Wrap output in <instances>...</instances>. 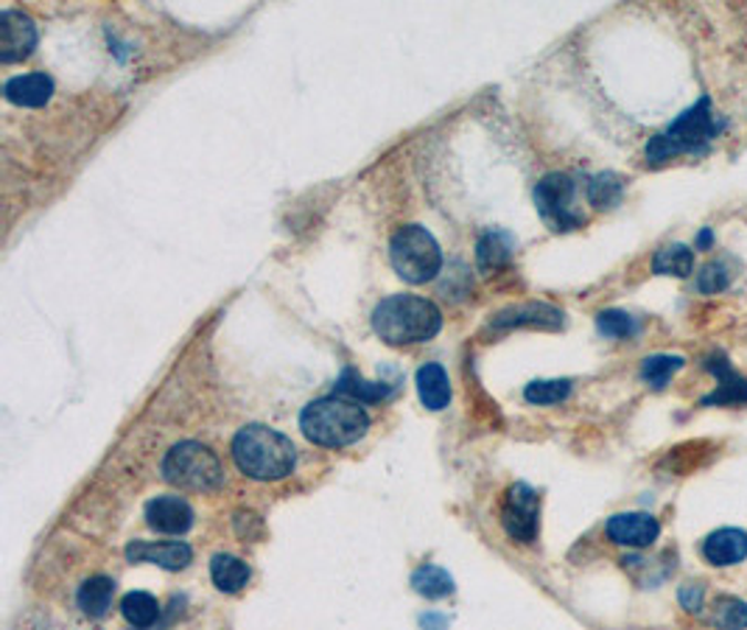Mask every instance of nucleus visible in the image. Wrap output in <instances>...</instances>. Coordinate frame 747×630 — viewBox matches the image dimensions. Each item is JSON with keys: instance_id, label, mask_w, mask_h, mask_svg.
I'll list each match as a JSON object with an SVG mask.
<instances>
[{"instance_id": "3", "label": "nucleus", "mask_w": 747, "mask_h": 630, "mask_svg": "<svg viewBox=\"0 0 747 630\" xmlns=\"http://www.w3.org/2000/svg\"><path fill=\"white\" fill-rule=\"evenodd\" d=\"M299 429L312 443L325 445V449H341L354 445L370 429V414L365 407L350 398H319L312 401L299 414Z\"/></svg>"}, {"instance_id": "4", "label": "nucleus", "mask_w": 747, "mask_h": 630, "mask_svg": "<svg viewBox=\"0 0 747 630\" xmlns=\"http://www.w3.org/2000/svg\"><path fill=\"white\" fill-rule=\"evenodd\" d=\"M725 120L714 113L712 98L703 96L697 104L686 109V113L677 115L666 133L655 135L646 144V160L652 166H661V162L672 160L677 155H688V151H703L712 144L717 135H723Z\"/></svg>"}, {"instance_id": "30", "label": "nucleus", "mask_w": 747, "mask_h": 630, "mask_svg": "<svg viewBox=\"0 0 747 630\" xmlns=\"http://www.w3.org/2000/svg\"><path fill=\"white\" fill-rule=\"evenodd\" d=\"M730 272L723 261H708L706 266H699L697 272V292L703 294H717L723 288H728Z\"/></svg>"}, {"instance_id": "11", "label": "nucleus", "mask_w": 747, "mask_h": 630, "mask_svg": "<svg viewBox=\"0 0 747 630\" xmlns=\"http://www.w3.org/2000/svg\"><path fill=\"white\" fill-rule=\"evenodd\" d=\"M608 538L619 546H633V549H644L652 546L661 535V524L650 513H617L608 518L604 527Z\"/></svg>"}, {"instance_id": "2", "label": "nucleus", "mask_w": 747, "mask_h": 630, "mask_svg": "<svg viewBox=\"0 0 747 630\" xmlns=\"http://www.w3.org/2000/svg\"><path fill=\"white\" fill-rule=\"evenodd\" d=\"M233 460L239 471L250 480L275 482L292 474L297 462V449L286 434L270 427H244L233 438Z\"/></svg>"}, {"instance_id": "32", "label": "nucleus", "mask_w": 747, "mask_h": 630, "mask_svg": "<svg viewBox=\"0 0 747 630\" xmlns=\"http://www.w3.org/2000/svg\"><path fill=\"white\" fill-rule=\"evenodd\" d=\"M697 246L699 250H712L714 246V230L712 228H703L697 233Z\"/></svg>"}, {"instance_id": "13", "label": "nucleus", "mask_w": 747, "mask_h": 630, "mask_svg": "<svg viewBox=\"0 0 747 630\" xmlns=\"http://www.w3.org/2000/svg\"><path fill=\"white\" fill-rule=\"evenodd\" d=\"M708 370L717 376V387L703 398V407H745L747 403V378L730 370L725 356H712L708 359Z\"/></svg>"}, {"instance_id": "20", "label": "nucleus", "mask_w": 747, "mask_h": 630, "mask_svg": "<svg viewBox=\"0 0 747 630\" xmlns=\"http://www.w3.org/2000/svg\"><path fill=\"white\" fill-rule=\"evenodd\" d=\"M336 392L341 398H350L356 403H376L381 398L392 396V387L389 385H376V381H365L356 370H345L336 381Z\"/></svg>"}, {"instance_id": "9", "label": "nucleus", "mask_w": 747, "mask_h": 630, "mask_svg": "<svg viewBox=\"0 0 747 630\" xmlns=\"http://www.w3.org/2000/svg\"><path fill=\"white\" fill-rule=\"evenodd\" d=\"M131 564H155L168 571H182L193 560V549L186 540H131L126 546Z\"/></svg>"}, {"instance_id": "21", "label": "nucleus", "mask_w": 747, "mask_h": 630, "mask_svg": "<svg viewBox=\"0 0 747 630\" xmlns=\"http://www.w3.org/2000/svg\"><path fill=\"white\" fill-rule=\"evenodd\" d=\"M652 272L670 277H688L694 272V252L686 244H666L655 252Z\"/></svg>"}, {"instance_id": "14", "label": "nucleus", "mask_w": 747, "mask_h": 630, "mask_svg": "<svg viewBox=\"0 0 747 630\" xmlns=\"http://www.w3.org/2000/svg\"><path fill=\"white\" fill-rule=\"evenodd\" d=\"M566 323V314L560 308L549 306V303H524V306H513L507 312L498 314L493 319V328H546V330H557L562 328Z\"/></svg>"}, {"instance_id": "24", "label": "nucleus", "mask_w": 747, "mask_h": 630, "mask_svg": "<svg viewBox=\"0 0 747 630\" xmlns=\"http://www.w3.org/2000/svg\"><path fill=\"white\" fill-rule=\"evenodd\" d=\"M624 197V180L613 171H604V175H597L591 182H588V202L599 210L617 208Z\"/></svg>"}, {"instance_id": "22", "label": "nucleus", "mask_w": 747, "mask_h": 630, "mask_svg": "<svg viewBox=\"0 0 747 630\" xmlns=\"http://www.w3.org/2000/svg\"><path fill=\"white\" fill-rule=\"evenodd\" d=\"M120 613L131 628H151L160 617V602L149 595V591H129L120 600Z\"/></svg>"}, {"instance_id": "8", "label": "nucleus", "mask_w": 747, "mask_h": 630, "mask_svg": "<svg viewBox=\"0 0 747 630\" xmlns=\"http://www.w3.org/2000/svg\"><path fill=\"white\" fill-rule=\"evenodd\" d=\"M502 524L507 529L509 538L520 540V544H533L538 538L540 529V496L526 485L518 482L507 491L502 507Z\"/></svg>"}, {"instance_id": "25", "label": "nucleus", "mask_w": 747, "mask_h": 630, "mask_svg": "<svg viewBox=\"0 0 747 630\" xmlns=\"http://www.w3.org/2000/svg\"><path fill=\"white\" fill-rule=\"evenodd\" d=\"M683 365H686L683 356H672V354L646 356L644 365H641V378H644L650 387H655V390H664V387L672 381V376H675L677 370H683Z\"/></svg>"}, {"instance_id": "1", "label": "nucleus", "mask_w": 747, "mask_h": 630, "mask_svg": "<svg viewBox=\"0 0 747 630\" xmlns=\"http://www.w3.org/2000/svg\"><path fill=\"white\" fill-rule=\"evenodd\" d=\"M443 328V312L418 294H392L372 312V330L387 345L429 343Z\"/></svg>"}, {"instance_id": "5", "label": "nucleus", "mask_w": 747, "mask_h": 630, "mask_svg": "<svg viewBox=\"0 0 747 630\" xmlns=\"http://www.w3.org/2000/svg\"><path fill=\"white\" fill-rule=\"evenodd\" d=\"M162 476L173 487L191 493H210L224 482L222 460L197 440L177 443L162 460Z\"/></svg>"}, {"instance_id": "26", "label": "nucleus", "mask_w": 747, "mask_h": 630, "mask_svg": "<svg viewBox=\"0 0 747 630\" xmlns=\"http://www.w3.org/2000/svg\"><path fill=\"white\" fill-rule=\"evenodd\" d=\"M712 624L717 630H747V602L739 597H719L712 608Z\"/></svg>"}, {"instance_id": "12", "label": "nucleus", "mask_w": 747, "mask_h": 630, "mask_svg": "<svg viewBox=\"0 0 747 630\" xmlns=\"http://www.w3.org/2000/svg\"><path fill=\"white\" fill-rule=\"evenodd\" d=\"M146 524L157 533L182 535L193 527V507L180 496H157L146 504Z\"/></svg>"}, {"instance_id": "27", "label": "nucleus", "mask_w": 747, "mask_h": 630, "mask_svg": "<svg viewBox=\"0 0 747 630\" xmlns=\"http://www.w3.org/2000/svg\"><path fill=\"white\" fill-rule=\"evenodd\" d=\"M571 396V381L566 378H551V381H533L526 385L524 398L535 407H555V403L566 401Z\"/></svg>"}, {"instance_id": "28", "label": "nucleus", "mask_w": 747, "mask_h": 630, "mask_svg": "<svg viewBox=\"0 0 747 630\" xmlns=\"http://www.w3.org/2000/svg\"><path fill=\"white\" fill-rule=\"evenodd\" d=\"M509 241L507 235L502 233H487L478 239V246H476V259H478V266L482 270H498V266H504L509 261Z\"/></svg>"}, {"instance_id": "17", "label": "nucleus", "mask_w": 747, "mask_h": 630, "mask_svg": "<svg viewBox=\"0 0 747 630\" xmlns=\"http://www.w3.org/2000/svg\"><path fill=\"white\" fill-rule=\"evenodd\" d=\"M418 396H420V401H423V407L431 409V412H440V409L449 407V401H451L449 372H445L440 365H434V361L420 367Z\"/></svg>"}, {"instance_id": "18", "label": "nucleus", "mask_w": 747, "mask_h": 630, "mask_svg": "<svg viewBox=\"0 0 747 630\" xmlns=\"http://www.w3.org/2000/svg\"><path fill=\"white\" fill-rule=\"evenodd\" d=\"M113 597H115V582L109 577L96 575L91 580H84L82 588H78L76 602L82 608L84 617L91 619H102L107 617V611L113 608Z\"/></svg>"}, {"instance_id": "6", "label": "nucleus", "mask_w": 747, "mask_h": 630, "mask_svg": "<svg viewBox=\"0 0 747 630\" xmlns=\"http://www.w3.org/2000/svg\"><path fill=\"white\" fill-rule=\"evenodd\" d=\"M389 261L403 281L420 286L434 281L436 272L443 270V250L429 230L420 224H407L389 241Z\"/></svg>"}, {"instance_id": "15", "label": "nucleus", "mask_w": 747, "mask_h": 630, "mask_svg": "<svg viewBox=\"0 0 747 630\" xmlns=\"http://www.w3.org/2000/svg\"><path fill=\"white\" fill-rule=\"evenodd\" d=\"M703 558L712 566H736L747 558V533L736 527L717 529L703 540Z\"/></svg>"}, {"instance_id": "7", "label": "nucleus", "mask_w": 747, "mask_h": 630, "mask_svg": "<svg viewBox=\"0 0 747 630\" xmlns=\"http://www.w3.org/2000/svg\"><path fill=\"white\" fill-rule=\"evenodd\" d=\"M535 204L538 213L551 230L557 233H568L586 224V217L575 208V180L568 175H546L535 188Z\"/></svg>"}, {"instance_id": "23", "label": "nucleus", "mask_w": 747, "mask_h": 630, "mask_svg": "<svg viewBox=\"0 0 747 630\" xmlns=\"http://www.w3.org/2000/svg\"><path fill=\"white\" fill-rule=\"evenodd\" d=\"M412 588L420 597L429 600H440V597L454 595V577L440 566H420L412 575Z\"/></svg>"}, {"instance_id": "10", "label": "nucleus", "mask_w": 747, "mask_h": 630, "mask_svg": "<svg viewBox=\"0 0 747 630\" xmlns=\"http://www.w3.org/2000/svg\"><path fill=\"white\" fill-rule=\"evenodd\" d=\"M36 45V25L29 14L7 12L0 14V62H23Z\"/></svg>"}, {"instance_id": "16", "label": "nucleus", "mask_w": 747, "mask_h": 630, "mask_svg": "<svg viewBox=\"0 0 747 630\" xmlns=\"http://www.w3.org/2000/svg\"><path fill=\"white\" fill-rule=\"evenodd\" d=\"M3 93L18 107H45L54 96V82L45 73H25V76L9 78Z\"/></svg>"}, {"instance_id": "31", "label": "nucleus", "mask_w": 747, "mask_h": 630, "mask_svg": "<svg viewBox=\"0 0 747 630\" xmlns=\"http://www.w3.org/2000/svg\"><path fill=\"white\" fill-rule=\"evenodd\" d=\"M703 597H706V588L699 586V582H686V586L677 591V600H681V606L686 608L688 613L703 611Z\"/></svg>"}, {"instance_id": "29", "label": "nucleus", "mask_w": 747, "mask_h": 630, "mask_svg": "<svg viewBox=\"0 0 747 630\" xmlns=\"http://www.w3.org/2000/svg\"><path fill=\"white\" fill-rule=\"evenodd\" d=\"M597 328H599V334L610 336V339H628V336L639 334V323H635V317H630L628 312H619V308L599 312Z\"/></svg>"}, {"instance_id": "19", "label": "nucleus", "mask_w": 747, "mask_h": 630, "mask_svg": "<svg viewBox=\"0 0 747 630\" xmlns=\"http://www.w3.org/2000/svg\"><path fill=\"white\" fill-rule=\"evenodd\" d=\"M210 577H213L219 591L235 595V591H241V588L250 582L252 571L250 566L241 558H235V555H215V558L210 560Z\"/></svg>"}]
</instances>
